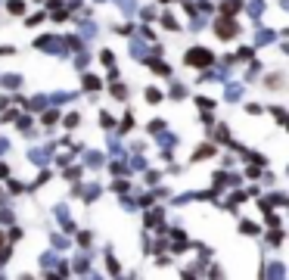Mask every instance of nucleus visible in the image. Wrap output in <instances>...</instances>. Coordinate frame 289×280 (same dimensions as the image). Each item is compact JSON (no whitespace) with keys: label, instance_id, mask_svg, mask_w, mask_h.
<instances>
[{"label":"nucleus","instance_id":"nucleus-1","mask_svg":"<svg viewBox=\"0 0 289 280\" xmlns=\"http://www.w3.org/2000/svg\"><path fill=\"white\" fill-rule=\"evenodd\" d=\"M187 62H193V66H209L212 62V53L209 50H193V53H187Z\"/></svg>","mask_w":289,"mask_h":280}]
</instances>
